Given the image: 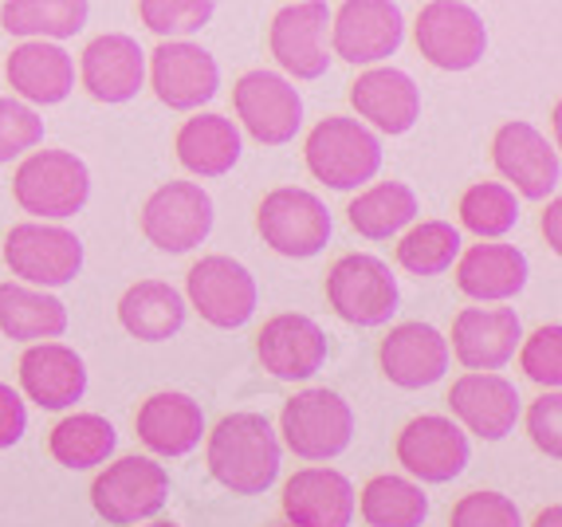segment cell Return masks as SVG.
Returning a JSON list of instances; mask_svg holds the SVG:
<instances>
[{
  "mask_svg": "<svg viewBox=\"0 0 562 527\" xmlns=\"http://www.w3.org/2000/svg\"><path fill=\"white\" fill-rule=\"evenodd\" d=\"M280 437L263 414H228L205 434L209 472L233 496H263L280 476Z\"/></svg>",
  "mask_w": 562,
  "mask_h": 527,
  "instance_id": "6da1fadb",
  "label": "cell"
},
{
  "mask_svg": "<svg viewBox=\"0 0 562 527\" xmlns=\"http://www.w3.org/2000/svg\"><path fill=\"white\" fill-rule=\"evenodd\" d=\"M12 198L36 221H67L91 201V170L71 150H36L12 173Z\"/></svg>",
  "mask_w": 562,
  "mask_h": 527,
  "instance_id": "7a4b0ae2",
  "label": "cell"
},
{
  "mask_svg": "<svg viewBox=\"0 0 562 527\" xmlns=\"http://www.w3.org/2000/svg\"><path fill=\"white\" fill-rule=\"evenodd\" d=\"M303 158H307L311 178L347 193V189H362L366 181L378 178V170H382V142L358 119L330 114L307 134Z\"/></svg>",
  "mask_w": 562,
  "mask_h": 527,
  "instance_id": "3957f363",
  "label": "cell"
},
{
  "mask_svg": "<svg viewBox=\"0 0 562 527\" xmlns=\"http://www.w3.org/2000/svg\"><path fill=\"white\" fill-rule=\"evenodd\" d=\"M280 434L300 461H335L355 441V410L327 386L300 390L283 405Z\"/></svg>",
  "mask_w": 562,
  "mask_h": 527,
  "instance_id": "277c9868",
  "label": "cell"
},
{
  "mask_svg": "<svg viewBox=\"0 0 562 527\" xmlns=\"http://www.w3.org/2000/svg\"><path fill=\"white\" fill-rule=\"evenodd\" d=\"M327 300L335 315L350 327H385L397 315V276L390 264L370 253H347L330 264Z\"/></svg>",
  "mask_w": 562,
  "mask_h": 527,
  "instance_id": "5b68a950",
  "label": "cell"
},
{
  "mask_svg": "<svg viewBox=\"0 0 562 527\" xmlns=\"http://www.w3.org/2000/svg\"><path fill=\"white\" fill-rule=\"evenodd\" d=\"M256 228L272 253L288 256V260H311L330 245L335 221L311 189L280 186L256 209Z\"/></svg>",
  "mask_w": 562,
  "mask_h": 527,
  "instance_id": "8992f818",
  "label": "cell"
},
{
  "mask_svg": "<svg viewBox=\"0 0 562 527\" xmlns=\"http://www.w3.org/2000/svg\"><path fill=\"white\" fill-rule=\"evenodd\" d=\"M4 264L20 283L64 288L83 272V240L64 225L24 221L4 236Z\"/></svg>",
  "mask_w": 562,
  "mask_h": 527,
  "instance_id": "52a82bcc",
  "label": "cell"
},
{
  "mask_svg": "<svg viewBox=\"0 0 562 527\" xmlns=\"http://www.w3.org/2000/svg\"><path fill=\"white\" fill-rule=\"evenodd\" d=\"M169 500V472L150 457H122L106 464L91 484L94 512L114 527L154 519Z\"/></svg>",
  "mask_w": 562,
  "mask_h": 527,
  "instance_id": "ba28073f",
  "label": "cell"
},
{
  "mask_svg": "<svg viewBox=\"0 0 562 527\" xmlns=\"http://www.w3.org/2000/svg\"><path fill=\"white\" fill-rule=\"evenodd\" d=\"M216 221L213 198L198 181H166L154 189L150 201L142 205V233L154 248L169 256H181L209 240Z\"/></svg>",
  "mask_w": 562,
  "mask_h": 527,
  "instance_id": "9c48e42d",
  "label": "cell"
},
{
  "mask_svg": "<svg viewBox=\"0 0 562 527\" xmlns=\"http://www.w3.org/2000/svg\"><path fill=\"white\" fill-rule=\"evenodd\" d=\"M417 52L441 71H472L487 52V29L464 0H429L413 24Z\"/></svg>",
  "mask_w": 562,
  "mask_h": 527,
  "instance_id": "30bf717a",
  "label": "cell"
},
{
  "mask_svg": "<svg viewBox=\"0 0 562 527\" xmlns=\"http://www.w3.org/2000/svg\"><path fill=\"white\" fill-rule=\"evenodd\" d=\"M189 307H198V315L209 327L236 330L256 315V292L252 272L233 256H201L186 276Z\"/></svg>",
  "mask_w": 562,
  "mask_h": 527,
  "instance_id": "8fae6325",
  "label": "cell"
},
{
  "mask_svg": "<svg viewBox=\"0 0 562 527\" xmlns=\"http://www.w3.org/2000/svg\"><path fill=\"white\" fill-rule=\"evenodd\" d=\"M236 119L260 146H288L303 126V99L280 71H248L233 87Z\"/></svg>",
  "mask_w": 562,
  "mask_h": 527,
  "instance_id": "7c38bea8",
  "label": "cell"
},
{
  "mask_svg": "<svg viewBox=\"0 0 562 527\" xmlns=\"http://www.w3.org/2000/svg\"><path fill=\"white\" fill-rule=\"evenodd\" d=\"M405 40V16L397 0H342L330 16V47L338 59L370 67L390 59Z\"/></svg>",
  "mask_w": 562,
  "mask_h": 527,
  "instance_id": "4fadbf2b",
  "label": "cell"
},
{
  "mask_svg": "<svg viewBox=\"0 0 562 527\" xmlns=\"http://www.w3.org/2000/svg\"><path fill=\"white\" fill-rule=\"evenodd\" d=\"M492 161L499 178L527 201H547L559 193L562 161L559 146L547 142L531 123H504L492 138Z\"/></svg>",
  "mask_w": 562,
  "mask_h": 527,
  "instance_id": "5bb4252c",
  "label": "cell"
},
{
  "mask_svg": "<svg viewBox=\"0 0 562 527\" xmlns=\"http://www.w3.org/2000/svg\"><path fill=\"white\" fill-rule=\"evenodd\" d=\"M397 461L422 484H449L469 469V434L452 417L422 414L397 434Z\"/></svg>",
  "mask_w": 562,
  "mask_h": 527,
  "instance_id": "9a60e30c",
  "label": "cell"
},
{
  "mask_svg": "<svg viewBox=\"0 0 562 527\" xmlns=\"http://www.w3.org/2000/svg\"><path fill=\"white\" fill-rule=\"evenodd\" d=\"M150 87L169 111H201L221 87V67L201 44L161 40L150 52Z\"/></svg>",
  "mask_w": 562,
  "mask_h": 527,
  "instance_id": "2e32d148",
  "label": "cell"
},
{
  "mask_svg": "<svg viewBox=\"0 0 562 527\" xmlns=\"http://www.w3.org/2000/svg\"><path fill=\"white\" fill-rule=\"evenodd\" d=\"M330 9L327 0H295L272 16L268 29V47L276 64L295 79H319L327 76L330 52H327Z\"/></svg>",
  "mask_w": 562,
  "mask_h": 527,
  "instance_id": "e0dca14e",
  "label": "cell"
},
{
  "mask_svg": "<svg viewBox=\"0 0 562 527\" xmlns=\"http://www.w3.org/2000/svg\"><path fill=\"white\" fill-rule=\"evenodd\" d=\"M449 410L480 441H504L516 429L524 397H519L516 382H507L496 370H469L452 382Z\"/></svg>",
  "mask_w": 562,
  "mask_h": 527,
  "instance_id": "ac0fdd59",
  "label": "cell"
},
{
  "mask_svg": "<svg viewBox=\"0 0 562 527\" xmlns=\"http://www.w3.org/2000/svg\"><path fill=\"white\" fill-rule=\"evenodd\" d=\"M256 355L263 370L280 382H307L327 362V335L311 315L283 311L263 323V330L256 335Z\"/></svg>",
  "mask_w": 562,
  "mask_h": 527,
  "instance_id": "d6986e66",
  "label": "cell"
},
{
  "mask_svg": "<svg viewBox=\"0 0 562 527\" xmlns=\"http://www.w3.org/2000/svg\"><path fill=\"white\" fill-rule=\"evenodd\" d=\"M524 343L516 307H464L452 319V347L464 370H504Z\"/></svg>",
  "mask_w": 562,
  "mask_h": 527,
  "instance_id": "ffe728a7",
  "label": "cell"
},
{
  "mask_svg": "<svg viewBox=\"0 0 562 527\" xmlns=\"http://www.w3.org/2000/svg\"><path fill=\"white\" fill-rule=\"evenodd\" d=\"M79 79H83L87 94L99 99V103H131L134 94L142 91V83H146V52L126 32H106V36L91 40L83 47Z\"/></svg>",
  "mask_w": 562,
  "mask_h": 527,
  "instance_id": "44dd1931",
  "label": "cell"
},
{
  "mask_svg": "<svg viewBox=\"0 0 562 527\" xmlns=\"http://www.w3.org/2000/svg\"><path fill=\"white\" fill-rule=\"evenodd\" d=\"M449 339L429 323H397L378 350L382 374L402 390L437 386L449 370Z\"/></svg>",
  "mask_w": 562,
  "mask_h": 527,
  "instance_id": "7402d4cb",
  "label": "cell"
},
{
  "mask_svg": "<svg viewBox=\"0 0 562 527\" xmlns=\"http://www.w3.org/2000/svg\"><path fill=\"white\" fill-rule=\"evenodd\" d=\"M20 390L40 410H71L87 394V362L64 343H32L20 358Z\"/></svg>",
  "mask_w": 562,
  "mask_h": 527,
  "instance_id": "603a6c76",
  "label": "cell"
},
{
  "mask_svg": "<svg viewBox=\"0 0 562 527\" xmlns=\"http://www.w3.org/2000/svg\"><path fill=\"white\" fill-rule=\"evenodd\" d=\"M350 103L358 119L397 138V134H409L422 119V87L402 67H370L350 83Z\"/></svg>",
  "mask_w": 562,
  "mask_h": 527,
  "instance_id": "cb8c5ba5",
  "label": "cell"
},
{
  "mask_svg": "<svg viewBox=\"0 0 562 527\" xmlns=\"http://www.w3.org/2000/svg\"><path fill=\"white\" fill-rule=\"evenodd\" d=\"M355 508V484L338 469H300L283 484V516L291 527H350Z\"/></svg>",
  "mask_w": 562,
  "mask_h": 527,
  "instance_id": "d4e9b609",
  "label": "cell"
},
{
  "mask_svg": "<svg viewBox=\"0 0 562 527\" xmlns=\"http://www.w3.org/2000/svg\"><path fill=\"white\" fill-rule=\"evenodd\" d=\"M134 429H138V441L158 457H189L209 434L201 402L181 390H161L146 397L134 417Z\"/></svg>",
  "mask_w": 562,
  "mask_h": 527,
  "instance_id": "484cf974",
  "label": "cell"
},
{
  "mask_svg": "<svg viewBox=\"0 0 562 527\" xmlns=\"http://www.w3.org/2000/svg\"><path fill=\"white\" fill-rule=\"evenodd\" d=\"M527 256L516 245H487L460 248L457 256V288L476 303H507L527 288Z\"/></svg>",
  "mask_w": 562,
  "mask_h": 527,
  "instance_id": "4316f807",
  "label": "cell"
},
{
  "mask_svg": "<svg viewBox=\"0 0 562 527\" xmlns=\"http://www.w3.org/2000/svg\"><path fill=\"white\" fill-rule=\"evenodd\" d=\"M4 76L20 99L56 106L76 91V59L52 40H24L20 47H12Z\"/></svg>",
  "mask_w": 562,
  "mask_h": 527,
  "instance_id": "83f0119b",
  "label": "cell"
},
{
  "mask_svg": "<svg viewBox=\"0 0 562 527\" xmlns=\"http://www.w3.org/2000/svg\"><path fill=\"white\" fill-rule=\"evenodd\" d=\"M186 295L166 280H138L119 300L122 330L138 343H166L186 327Z\"/></svg>",
  "mask_w": 562,
  "mask_h": 527,
  "instance_id": "f1b7e54d",
  "label": "cell"
},
{
  "mask_svg": "<svg viewBox=\"0 0 562 527\" xmlns=\"http://www.w3.org/2000/svg\"><path fill=\"white\" fill-rule=\"evenodd\" d=\"M173 150H178V161L189 173H198V178H225L240 161L244 138L233 119H225V114H198V119L181 123Z\"/></svg>",
  "mask_w": 562,
  "mask_h": 527,
  "instance_id": "f546056e",
  "label": "cell"
},
{
  "mask_svg": "<svg viewBox=\"0 0 562 527\" xmlns=\"http://www.w3.org/2000/svg\"><path fill=\"white\" fill-rule=\"evenodd\" d=\"M0 330L16 343L59 339L67 330V307L32 283H0Z\"/></svg>",
  "mask_w": 562,
  "mask_h": 527,
  "instance_id": "4dcf8cb0",
  "label": "cell"
},
{
  "mask_svg": "<svg viewBox=\"0 0 562 527\" xmlns=\"http://www.w3.org/2000/svg\"><path fill=\"white\" fill-rule=\"evenodd\" d=\"M347 217L350 228L366 240H390L417 221V193L405 181H378L350 201Z\"/></svg>",
  "mask_w": 562,
  "mask_h": 527,
  "instance_id": "1f68e13d",
  "label": "cell"
},
{
  "mask_svg": "<svg viewBox=\"0 0 562 527\" xmlns=\"http://www.w3.org/2000/svg\"><path fill=\"white\" fill-rule=\"evenodd\" d=\"M87 0H4L0 24L24 40H67L87 29Z\"/></svg>",
  "mask_w": 562,
  "mask_h": 527,
  "instance_id": "d6a6232c",
  "label": "cell"
},
{
  "mask_svg": "<svg viewBox=\"0 0 562 527\" xmlns=\"http://www.w3.org/2000/svg\"><path fill=\"white\" fill-rule=\"evenodd\" d=\"M358 508L370 527H422L429 519V496L417 481L382 472L362 489Z\"/></svg>",
  "mask_w": 562,
  "mask_h": 527,
  "instance_id": "836d02e7",
  "label": "cell"
},
{
  "mask_svg": "<svg viewBox=\"0 0 562 527\" xmlns=\"http://www.w3.org/2000/svg\"><path fill=\"white\" fill-rule=\"evenodd\" d=\"M119 434L103 414H71L47 434V452L56 457L64 469H94V464L111 461Z\"/></svg>",
  "mask_w": 562,
  "mask_h": 527,
  "instance_id": "e575fe53",
  "label": "cell"
},
{
  "mask_svg": "<svg viewBox=\"0 0 562 527\" xmlns=\"http://www.w3.org/2000/svg\"><path fill=\"white\" fill-rule=\"evenodd\" d=\"M460 228L480 240H504L519 225V193L504 181H476L460 198Z\"/></svg>",
  "mask_w": 562,
  "mask_h": 527,
  "instance_id": "d590c367",
  "label": "cell"
},
{
  "mask_svg": "<svg viewBox=\"0 0 562 527\" xmlns=\"http://www.w3.org/2000/svg\"><path fill=\"white\" fill-rule=\"evenodd\" d=\"M460 248V228L452 221H422L397 240V264L409 276H441L457 264Z\"/></svg>",
  "mask_w": 562,
  "mask_h": 527,
  "instance_id": "8d00e7d4",
  "label": "cell"
},
{
  "mask_svg": "<svg viewBox=\"0 0 562 527\" xmlns=\"http://www.w3.org/2000/svg\"><path fill=\"white\" fill-rule=\"evenodd\" d=\"M142 24L161 40H186L213 20V0H138Z\"/></svg>",
  "mask_w": 562,
  "mask_h": 527,
  "instance_id": "74e56055",
  "label": "cell"
},
{
  "mask_svg": "<svg viewBox=\"0 0 562 527\" xmlns=\"http://www.w3.org/2000/svg\"><path fill=\"white\" fill-rule=\"evenodd\" d=\"M519 367L531 378L535 386L559 390L562 386V327L559 323H547L535 335H527L519 343Z\"/></svg>",
  "mask_w": 562,
  "mask_h": 527,
  "instance_id": "f35d334b",
  "label": "cell"
},
{
  "mask_svg": "<svg viewBox=\"0 0 562 527\" xmlns=\"http://www.w3.org/2000/svg\"><path fill=\"white\" fill-rule=\"evenodd\" d=\"M449 527H524V516L504 492H469L452 504Z\"/></svg>",
  "mask_w": 562,
  "mask_h": 527,
  "instance_id": "ab89813d",
  "label": "cell"
},
{
  "mask_svg": "<svg viewBox=\"0 0 562 527\" xmlns=\"http://www.w3.org/2000/svg\"><path fill=\"white\" fill-rule=\"evenodd\" d=\"M44 142V119L20 99H0V166Z\"/></svg>",
  "mask_w": 562,
  "mask_h": 527,
  "instance_id": "60d3db41",
  "label": "cell"
},
{
  "mask_svg": "<svg viewBox=\"0 0 562 527\" xmlns=\"http://www.w3.org/2000/svg\"><path fill=\"white\" fill-rule=\"evenodd\" d=\"M527 434H531L535 449L547 452L551 461L562 457V394L559 390H543L527 410Z\"/></svg>",
  "mask_w": 562,
  "mask_h": 527,
  "instance_id": "b9f144b4",
  "label": "cell"
},
{
  "mask_svg": "<svg viewBox=\"0 0 562 527\" xmlns=\"http://www.w3.org/2000/svg\"><path fill=\"white\" fill-rule=\"evenodd\" d=\"M24 429H29V405L9 382H0V449H12Z\"/></svg>",
  "mask_w": 562,
  "mask_h": 527,
  "instance_id": "7bdbcfd3",
  "label": "cell"
},
{
  "mask_svg": "<svg viewBox=\"0 0 562 527\" xmlns=\"http://www.w3.org/2000/svg\"><path fill=\"white\" fill-rule=\"evenodd\" d=\"M543 233H547V245H551V253L559 256L562 253V201L551 198L543 209Z\"/></svg>",
  "mask_w": 562,
  "mask_h": 527,
  "instance_id": "ee69618b",
  "label": "cell"
},
{
  "mask_svg": "<svg viewBox=\"0 0 562 527\" xmlns=\"http://www.w3.org/2000/svg\"><path fill=\"white\" fill-rule=\"evenodd\" d=\"M531 527H562V508L559 504H551V508H543L539 516H535Z\"/></svg>",
  "mask_w": 562,
  "mask_h": 527,
  "instance_id": "f6af8a7d",
  "label": "cell"
},
{
  "mask_svg": "<svg viewBox=\"0 0 562 527\" xmlns=\"http://www.w3.org/2000/svg\"><path fill=\"white\" fill-rule=\"evenodd\" d=\"M134 527V524H131ZM146 527H181V524H173V519H154V524H146Z\"/></svg>",
  "mask_w": 562,
  "mask_h": 527,
  "instance_id": "bcb514c9",
  "label": "cell"
}]
</instances>
